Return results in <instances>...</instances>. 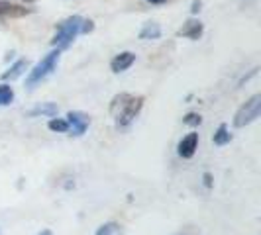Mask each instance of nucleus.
Masks as SVG:
<instances>
[{
	"label": "nucleus",
	"instance_id": "nucleus-1",
	"mask_svg": "<svg viewBox=\"0 0 261 235\" xmlns=\"http://www.w3.org/2000/svg\"><path fill=\"white\" fill-rule=\"evenodd\" d=\"M145 98L128 92H120L110 102V112L116 118V128H128L144 108Z\"/></svg>",
	"mask_w": 261,
	"mask_h": 235
},
{
	"label": "nucleus",
	"instance_id": "nucleus-2",
	"mask_svg": "<svg viewBox=\"0 0 261 235\" xmlns=\"http://www.w3.org/2000/svg\"><path fill=\"white\" fill-rule=\"evenodd\" d=\"M81 26H83V18L81 16H69L67 20H63L57 26V32H55V36L51 39L53 49H59V51L67 49L81 34Z\"/></svg>",
	"mask_w": 261,
	"mask_h": 235
},
{
	"label": "nucleus",
	"instance_id": "nucleus-3",
	"mask_svg": "<svg viewBox=\"0 0 261 235\" xmlns=\"http://www.w3.org/2000/svg\"><path fill=\"white\" fill-rule=\"evenodd\" d=\"M59 55H61L59 49H53V51L47 53L38 65L30 71V75H28V78H26L28 91H34V89H36L38 84H41L45 78L51 77L53 71L57 69V63H59Z\"/></svg>",
	"mask_w": 261,
	"mask_h": 235
},
{
	"label": "nucleus",
	"instance_id": "nucleus-4",
	"mask_svg": "<svg viewBox=\"0 0 261 235\" xmlns=\"http://www.w3.org/2000/svg\"><path fill=\"white\" fill-rule=\"evenodd\" d=\"M261 114V94H253L246 104L240 106V110L234 116L236 128H246L249 124H253Z\"/></svg>",
	"mask_w": 261,
	"mask_h": 235
},
{
	"label": "nucleus",
	"instance_id": "nucleus-5",
	"mask_svg": "<svg viewBox=\"0 0 261 235\" xmlns=\"http://www.w3.org/2000/svg\"><path fill=\"white\" fill-rule=\"evenodd\" d=\"M65 120L69 124V135H75V137L85 135V131L89 130V126H91V116L87 112H81V110L69 112Z\"/></svg>",
	"mask_w": 261,
	"mask_h": 235
},
{
	"label": "nucleus",
	"instance_id": "nucleus-6",
	"mask_svg": "<svg viewBox=\"0 0 261 235\" xmlns=\"http://www.w3.org/2000/svg\"><path fill=\"white\" fill-rule=\"evenodd\" d=\"M196 149H198V133H195V131L187 133L183 139L179 141V145H177V153L183 159H193Z\"/></svg>",
	"mask_w": 261,
	"mask_h": 235
},
{
	"label": "nucleus",
	"instance_id": "nucleus-7",
	"mask_svg": "<svg viewBox=\"0 0 261 235\" xmlns=\"http://www.w3.org/2000/svg\"><path fill=\"white\" fill-rule=\"evenodd\" d=\"M34 12V8H28L22 4H12L6 0H0V16L2 18H24L28 14Z\"/></svg>",
	"mask_w": 261,
	"mask_h": 235
},
{
	"label": "nucleus",
	"instance_id": "nucleus-8",
	"mask_svg": "<svg viewBox=\"0 0 261 235\" xmlns=\"http://www.w3.org/2000/svg\"><path fill=\"white\" fill-rule=\"evenodd\" d=\"M202 32H204L202 22H200V20H196V18H191V20H187V22H185L183 27H181L177 34H179L181 38H187V39H193V41H196V39H200Z\"/></svg>",
	"mask_w": 261,
	"mask_h": 235
},
{
	"label": "nucleus",
	"instance_id": "nucleus-9",
	"mask_svg": "<svg viewBox=\"0 0 261 235\" xmlns=\"http://www.w3.org/2000/svg\"><path fill=\"white\" fill-rule=\"evenodd\" d=\"M136 63V53L132 51H122L118 53L116 57L110 61V69H112V73H124V71H128L132 65Z\"/></svg>",
	"mask_w": 261,
	"mask_h": 235
},
{
	"label": "nucleus",
	"instance_id": "nucleus-10",
	"mask_svg": "<svg viewBox=\"0 0 261 235\" xmlns=\"http://www.w3.org/2000/svg\"><path fill=\"white\" fill-rule=\"evenodd\" d=\"M59 112V106L55 102H43V104L34 106L32 110H28L26 116L28 118H39V116H45V118H55Z\"/></svg>",
	"mask_w": 261,
	"mask_h": 235
},
{
	"label": "nucleus",
	"instance_id": "nucleus-11",
	"mask_svg": "<svg viewBox=\"0 0 261 235\" xmlns=\"http://www.w3.org/2000/svg\"><path fill=\"white\" fill-rule=\"evenodd\" d=\"M28 65H30V63H28V59H18V61H16V63L6 71V73H2V80H4V82H8V80L12 82V80H16V78H20L24 73H26Z\"/></svg>",
	"mask_w": 261,
	"mask_h": 235
},
{
	"label": "nucleus",
	"instance_id": "nucleus-12",
	"mask_svg": "<svg viewBox=\"0 0 261 235\" xmlns=\"http://www.w3.org/2000/svg\"><path fill=\"white\" fill-rule=\"evenodd\" d=\"M161 36V26L157 22H147L140 32V39H157Z\"/></svg>",
	"mask_w": 261,
	"mask_h": 235
},
{
	"label": "nucleus",
	"instance_id": "nucleus-13",
	"mask_svg": "<svg viewBox=\"0 0 261 235\" xmlns=\"http://www.w3.org/2000/svg\"><path fill=\"white\" fill-rule=\"evenodd\" d=\"M212 141H214V145H228L232 141V133H230L226 124H220V126H218V130L214 133Z\"/></svg>",
	"mask_w": 261,
	"mask_h": 235
},
{
	"label": "nucleus",
	"instance_id": "nucleus-14",
	"mask_svg": "<svg viewBox=\"0 0 261 235\" xmlns=\"http://www.w3.org/2000/svg\"><path fill=\"white\" fill-rule=\"evenodd\" d=\"M94 235H122V225L116 222H106L96 229Z\"/></svg>",
	"mask_w": 261,
	"mask_h": 235
},
{
	"label": "nucleus",
	"instance_id": "nucleus-15",
	"mask_svg": "<svg viewBox=\"0 0 261 235\" xmlns=\"http://www.w3.org/2000/svg\"><path fill=\"white\" fill-rule=\"evenodd\" d=\"M12 100H14V89L8 82H2L0 84V106L12 104Z\"/></svg>",
	"mask_w": 261,
	"mask_h": 235
},
{
	"label": "nucleus",
	"instance_id": "nucleus-16",
	"mask_svg": "<svg viewBox=\"0 0 261 235\" xmlns=\"http://www.w3.org/2000/svg\"><path fill=\"white\" fill-rule=\"evenodd\" d=\"M47 128L55 133H67L69 131V124H67L65 118H51L49 122H47Z\"/></svg>",
	"mask_w": 261,
	"mask_h": 235
},
{
	"label": "nucleus",
	"instance_id": "nucleus-17",
	"mask_svg": "<svg viewBox=\"0 0 261 235\" xmlns=\"http://www.w3.org/2000/svg\"><path fill=\"white\" fill-rule=\"evenodd\" d=\"M183 122L187 124V126L196 128V126H200V124H202V116H200V114H196V112H189V114L183 118Z\"/></svg>",
	"mask_w": 261,
	"mask_h": 235
},
{
	"label": "nucleus",
	"instance_id": "nucleus-18",
	"mask_svg": "<svg viewBox=\"0 0 261 235\" xmlns=\"http://www.w3.org/2000/svg\"><path fill=\"white\" fill-rule=\"evenodd\" d=\"M94 30V22L89 18H83V26H81V34H91Z\"/></svg>",
	"mask_w": 261,
	"mask_h": 235
},
{
	"label": "nucleus",
	"instance_id": "nucleus-19",
	"mask_svg": "<svg viewBox=\"0 0 261 235\" xmlns=\"http://www.w3.org/2000/svg\"><path fill=\"white\" fill-rule=\"evenodd\" d=\"M200 6H202V2H200V0H193L191 12H193V14H198V12H200Z\"/></svg>",
	"mask_w": 261,
	"mask_h": 235
},
{
	"label": "nucleus",
	"instance_id": "nucleus-20",
	"mask_svg": "<svg viewBox=\"0 0 261 235\" xmlns=\"http://www.w3.org/2000/svg\"><path fill=\"white\" fill-rule=\"evenodd\" d=\"M202 179H204V186L210 188V186H212V174H210V172H204V174H202Z\"/></svg>",
	"mask_w": 261,
	"mask_h": 235
},
{
	"label": "nucleus",
	"instance_id": "nucleus-21",
	"mask_svg": "<svg viewBox=\"0 0 261 235\" xmlns=\"http://www.w3.org/2000/svg\"><path fill=\"white\" fill-rule=\"evenodd\" d=\"M147 4H153V6H159V4H165V2H169V0H145Z\"/></svg>",
	"mask_w": 261,
	"mask_h": 235
},
{
	"label": "nucleus",
	"instance_id": "nucleus-22",
	"mask_svg": "<svg viewBox=\"0 0 261 235\" xmlns=\"http://www.w3.org/2000/svg\"><path fill=\"white\" fill-rule=\"evenodd\" d=\"M38 235H53V233L49 231V229H43V231H39Z\"/></svg>",
	"mask_w": 261,
	"mask_h": 235
},
{
	"label": "nucleus",
	"instance_id": "nucleus-23",
	"mask_svg": "<svg viewBox=\"0 0 261 235\" xmlns=\"http://www.w3.org/2000/svg\"><path fill=\"white\" fill-rule=\"evenodd\" d=\"M22 2H24V4H34L36 0H22Z\"/></svg>",
	"mask_w": 261,
	"mask_h": 235
}]
</instances>
